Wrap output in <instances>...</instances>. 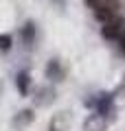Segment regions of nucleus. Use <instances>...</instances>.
Returning <instances> with one entry per match:
<instances>
[{"label": "nucleus", "instance_id": "3", "mask_svg": "<svg viewBox=\"0 0 125 131\" xmlns=\"http://www.w3.org/2000/svg\"><path fill=\"white\" fill-rule=\"evenodd\" d=\"M15 85H18V92L22 94V96H26V94H29V85H31V81H29V74H26V72H20V74H18Z\"/></svg>", "mask_w": 125, "mask_h": 131}, {"label": "nucleus", "instance_id": "6", "mask_svg": "<svg viewBox=\"0 0 125 131\" xmlns=\"http://www.w3.org/2000/svg\"><path fill=\"white\" fill-rule=\"evenodd\" d=\"M20 114H22V116L15 118V122H31L33 120V112H29V109L26 112H20Z\"/></svg>", "mask_w": 125, "mask_h": 131}, {"label": "nucleus", "instance_id": "5", "mask_svg": "<svg viewBox=\"0 0 125 131\" xmlns=\"http://www.w3.org/2000/svg\"><path fill=\"white\" fill-rule=\"evenodd\" d=\"M11 46H13V37H11L9 33H2L0 35V50L7 52V50H11Z\"/></svg>", "mask_w": 125, "mask_h": 131}, {"label": "nucleus", "instance_id": "1", "mask_svg": "<svg viewBox=\"0 0 125 131\" xmlns=\"http://www.w3.org/2000/svg\"><path fill=\"white\" fill-rule=\"evenodd\" d=\"M123 31H125V22L119 18V15L101 26V35H103L105 39H119L121 35H123Z\"/></svg>", "mask_w": 125, "mask_h": 131}, {"label": "nucleus", "instance_id": "2", "mask_svg": "<svg viewBox=\"0 0 125 131\" xmlns=\"http://www.w3.org/2000/svg\"><path fill=\"white\" fill-rule=\"evenodd\" d=\"M46 74L51 77L53 81H61V77H64V72L59 70V61H57V59L48 61V66H46Z\"/></svg>", "mask_w": 125, "mask_h": 131}, {"label": "nucleus", "instance_id": "4", "mask_svg": "<svg viewBox=\"0 0 125 131\" xmlns=\"http://www.w3.org/2000/svg\"><path fill=\"white\" fill-rule=\"evenodd\" d=\"M22 39H24L26 46H31V44H33V39H35V26H33V22H26L22 26Z\"/></svg>", "mask_w": 125, "mask_h": 131}]
</instances>
